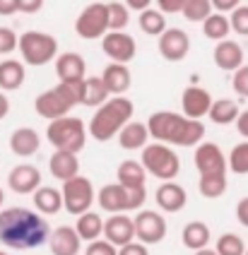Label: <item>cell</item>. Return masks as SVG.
Here are the masks:
<instances>
[{
  "label": "cell",
  "mask_w": 248,
  "mask_h": 255,
  "mask_svg": "<svg viewBox=\"0 0 248 255\" xmlns=\"http://www.w3.org/2000/svg\"><path fill=\"white\" fill-rule=\"evenodd\" d=\"M7 114H10V101H7V97L0 92V121H2Z\"/></svg>",
  "instance_id": "db71d44e"
},
{
  "label": "cell",
  "mask_w": 248,
  "mask_h": 255,
  "mask_svg": "<svg viewBox=\"0 0 248 255\" xmlns=\"http://www.w3.org/2000/svg\"><path fill=\"white\" fill-rule=\"evenodd\" d=\"M75 34L80 39H104L109 34V2H89L75 19Z\"/></svg>",
  "instance_id": "9c48e42d"
},
{
  "label": "cell",
  "mask_w": 248,
  "mask_h": 255,
  "mask_svg": "<svg viewBox=\"0 0 248 255\" xmlns=\"http://www.w3.org/2000/svg\"><path fill=\"white\" fill-rule=\"evenodd\" d=\"M193 255H217V251H212V248H205V251H198V253Z\"/></svg>",
  "instance_id": "11a10c76"
},
{
  "label": "cell",
  "mask_w": 248,
  "mask_h": 255,
  "mask_svg": "<svg viewBox=\"0 0 248 255\" xmlns=\"http://www.w3.org/2000/svg\"><path fill=\"white\" fill-rule=\"evenodd\" d=\"M181 14L188 22H200L203 24L205 19L212 14V2L210 0H186V7H183Z\"/></svg>",
  "instance_id": "f35d334b"
},
{
  "label": "cell",
  "mask_w": 248,
  "mask_h": 255,
  "mask_svg": "<svg viewBox=\"0 0 248 255\" xmlns=\"http://www.w3.org/2000/svg\"><path fill=\"white\" fill-rule=\"evenodd\" d=\"M56 89L65 97V101H68L70 106L82 104V97H85V82H58Z\"/></svg>",
  "instance_id": "ab89813d"
},
{
  "label": "cell",
  "mask_w": 248,
  "mask_h": 255,
  "mask_svg": "<svg viewBox=\"0 0 248 255\" xmlns=\"http://www.w3.org/2000/svg\"><path fill=\"white\" fill-rule=\"evenodd\" d=\"M104 239L116 248L132 243L135 241V219L128 214H111L109 219H104Z\"/></svg>",
  "instance_id": "4fadbf2b"
},
{
  "label": "cell",
  "mask_w": 248,
  "mask_h": 255,
  "mask_svg": "<svg viewBox=\"0 0 248 255\" xmlns=\"http://www.w3.org/2000/svg\"><path fill=\"white\" fill-rule=\"evenodd\" d=\"M147 142H149V130H147V123H140V121H130L128 126L118 132L121 149H128V152L145 149Z\"/></svg>",
  "instance_id": "484cf974"
},
{
  "label": "cell",
  "mask_w": 248,
  "mask_h": 255,
  "mask_svg": "<svg viewBox=\"0 0 248 255\" xmlns=\"http://www.w3.org/2000/svg\"><path fill=\"white\" fill-rule=\"evenodd\" d=\"M232 87L241 99H248V65H244V68H239V70L234 72Z\"/></svg>",
  "instance_id": "7bdbcfd3"
},
{
  "label": "cell",
  "mask_w": 248,
  "mask_h": 255,
  "mask_svg": "<svg viewBox=\"0 0 248 255\" xmlns=\"http://www.w3.org/2000/svg\"><path fill=\"white\" fill-rule=\"evenodd\" d=\"M75 231L80 236V241H99V236H104V219L97 212H87L82 217H77L75 222Z\"/></svg>",
  "instance_id": "f546056e"
},
{
  "label": "cell",
  "mask_w": 248,
  "mask_h": 255,
  "mask_svg": "<svg viewBox=\"0 0 248 255\" xmlns=\"http://www.w3.org/2000/svg\"><path fill=\"white\" fill-rule=\"evenodd\" d=\"M48 169H51V176L60 181V183H68L80 176V161H77V154L73 152H53L51 159H48Z\"/></svg>",
  "instance_id": "7402d4cb"
},
{
  "label": "cell",
  "mask_w": 248,
  "mask_h": 255,
  "mask_svg": "<svg viewBox=\"0 0 248 255\" xmlns=\"http://www.w3.org/2000/svg\"><path fill=\"white\" fill-rule=\"evenodd\" d=\"M118 255H149V248H147L145 243L132 241L128 246H123V248H118Z\"/></svg>",
  "instance_id": "bcb514c9"
},
{
  "label": "cell",
  "mask_w": 248,
  "mask_h": 255,
  "mask_svg": "<svg viewBox=\"0 0 248 255\" xmlns=\"http://www.w3.org/2000/svg\"><path fill=\"white\" fill-rule=\"evenodd\" d=\"M232 22V31H236L239 36H248V5H239L229 17Z\"/></svg>",
  "instance_id": "60d3db41"
},
{
  "label": "cell",
  "mask_w": 248,
  "mask_h": 255,
  "mask_svg": "<svg viewBox=\"0 0 248 255\" xmlns=\"http://www.w3.org/2000/svg\"><path fill=\"white\" fill-rule=\"evenodd\" d=\"M212 97L210 92L203 89V87H186L183 94H181V109H183V116L190 118V121H200L205 116H210V109H212Z\"/></svg>",
  "instance_id": "9a60e30c"
},
{
  "label": "cell",
  "mask_w": 248,
  "mask_h": 255,
  "mask_svg": "<svg viewBox=\"0 0 248 255\" xmlns=\"http://www.w3.org/2000/svg\"><path fill=\"white\" fill-rule=\"evenodd\" d=\"M236 130H239V135L244 140H248V111H241L239 121H236Z\"/></svg>",
  "instance_id": "816d5d0a"
},
{
  "label": "cell",
  "mask_w": 248,
  "mask_h": 255,
  "mask_svg": "<svg viewBox=\"0 0 248 255\" xmlns=\"http://www.w3.org/2000/svg\"><path fill=\"white\" fill-rule=\"evenodd\" d=\"M236 219H239V224H244L248 229V195L239 200V205H236Z\"/></svg>",
  "instance_id": "c3c4849f"
},
{
  "label": "cell",
  "mask_w": 248,
  "mask_h": 255,
  "mask_svg": "<svg viewBox=\"0 0 248 255\" xmlns=\"http://www.w3.org/2000/svg\"><path fill=\"white\" fill-rule=\"evenodd\" d=\"M19 12V0H0V14L10 17V14Z\"/></svg>",
  "instance_id": "f907efd6"
},
{
  "label": "cell",
  "mask_w": 248,
  "mask_h": 255,
  "mask_svg": "<svg viewBox=\"0 0 248 255\" xmlns=\"http://www.w3.org/2000/svg\"><path fill=\"white\" fill-rule=\"evenodd\" d=\"M140 29L145 31L147 36H161L164 31H166V17H164V12H159V10H145V12H140Z\"/></svg>",
  "instance_id": "836d02e7"
},
{
  "label": "cell",
  "mask_w": 248,
  "mask_h": 255,
  "mask_svg": "<svg viewBox=\"0 0 248 255\" xmlns=\"http://www.w3.org/2000/svg\"><path fill=\"white\" fill-rule=\"evenodd\" d=\"M85 255H118V248L116 246H111V243L106 241V239H99V241L89 243L87 251H85Z\"/></svg>",
  "instance_id": "ee69618b"
},
{
  "label": "cell",
  "mask_w": 248,
  "mask_h": 255,
  "mask_svg": "<svg viewBox=\"0 0 248 255\" xmlns=\"http://www.w3.org/2000/svg\"><path fill=\"white\" fill-rule=\"evenodd\" d=\"M130 22V10L125 2H109V31H123Z\"/></svg>",
  "instance_id": "8d00e7d4"
},
{
  "label": "cell",
  "mask_w": 248,
  "mask_h": 255,
  "mask_svg": "<svg viewBox=\"0 0 248 255\" xmlns=\"http://www.w3.org/2000/svg\"><path fill=\"white\" fill-rule=\"evenodd\" d=\"M7 185L17 195H34L41 188V171L34 164H19L7 173Z\"/></svg>",
  "instance_id": "2e32d148"
},
{
  "label": "cell",
  "mask_w": 248,
  "mask_h": 255,
  "mask_svg": "<svg viewBox=\"0 0 248 255\" xmlns=\"http://www.w3.org/2000/svg\"><path fill=\"white\" fill-rule=\"evenodd\" d=\"M195 169L200 173V178H205V176H227L229 161H227L219 144L203 142V144L195 147Z\"/></svg>",
  "instance_id": "8fae6325"
},
{
  "label": "cell",
  "mask_w": 248,
  "mask_h": 255,
  "mask_svg": "<svg viewBox=\"0 0 248 255\" xmlns=\"http://www.w3.org/2000/svg\"><path fill=\"white\" fill-rule=\"evenodd\" d=\"M56 75L60 82H85L87 80V63L80 53H60L56 58Z\"/></svg>",
  "instance_id": "ac0fdd59"
},
{
  "label": "cell",
  "mask_w": 248,
  "mask_h": 255,
  "mask_svg": "<svg viewBox=\"0 0 248 255\" xmlns=\"http://www.w3.org/2000/svg\"><path fill=\"white\" fill-rule=\"evenodd\" d=\"M2 202H5V193H2V188H0V210H2Z\"/></svg>",
  "instance_id": "9f6ffc18"
},
{
  "label": "cell",
  "mask_w": 248,
  "mask_h": 255,
  "mask_svg": "<svg viewBox=\"0 0 248 255\" xmlns=\"http://www.w3.org/2000/svg\"><path fill=\"white\" fill-rule=\"evenodd\" d=\"M19 48V36L10 27H0V56H10Z\"/></svg>",
  "instance_id": "b9f144b4"
},
{
  "label": "cell",
  "mask_w": 248,
  "mask_h": 255,
  "mask_svg": "<svg viewBox=\"0 0 248 255\" xmlns=\"http://www.w3.org/2000/svg\"><path fill=\"white\" fill-rule=\"evenodd\" d=\"M140 164L145 166L147 176H154V178H159L164 183L174 181L176 176L181 173V159L176 154V149L169 147V144H161V142L147 144L142 149Z\"/></svg>",
  "instance_id": "5b68a950"
},
{
  "label": "cell",
  "mask_w": 248,
  "mask_h": 255,
  "mask_svg": "<svg viewBox=\"0 0 248 255\" xmlns=\"http://www.w3.org/2000/svg\"><path fill=\"white\" fill-rule=\"evenodd\" d=\"M239 104L234 99H215L212 109H210V121L217 123V126H229V123H236L239 121Z\"/></svg>",
  "instance_id": "1f68e13d"
},
{
  "label": "cell",
  "mask_w": 248,
  "mask_h": 255,
  "mask_svg": "<svg viewBox=\"0 0 248 255\" xmlns=\"http://www.w3.org/2000/svg\"><path fill=\"white\" fill-rule=\"evenodd\" d=\"M80 236L75 227H58L51 231L48 248L53 255H80Z\"/></svg>",
  "instance_id": "603a6c76"
},
{
  "label": "cell",
  "mask_w": 248,
  "mask_h": 255,
  "mask_svg": "<svg viewBox=\"0 0 248 255\" xmlns=\"http://www.w3.org/2000/svg\"><path fill=\"white\" fill-rule=\"evenodd\" d=\"M102 82L109 89L111 97H123L132 85V75L128 65H118V63H109L102 72Z\"/></svg>",
  "instance_id": "ffe728a7"
},
{
  "label": "cell",
  "mask_w": 248,
  "mask_h": 255,
  "mask_svg": "<svg viewBox=\"0 0 248 255\" xmlns=\"http://www.w3.org/2000/svg\"><path fill=\"white\" fill-rule=\"evenodd\" d=\"M135 106L128 97H111L104 106H99L89 118L87 132L97 142H109L118 137V132L132 121Z\"/></svg>",
  "instance_id": "3957f363"
},
{
  "label": "cell",
  "mask_w": 248,
  "mask_h": 255,
  "mask_svg": "<svg viewBox=\"0 0 248 255\" xmlns=\"http://www.w3.org/2000/svg\"><path fill=\"white\" fill-rule=\"evenodd\" d=\"M135 219V239L145 246H154V243H161L166 239V219L164 214L154 212V210H140V212L132 217Z\"/></svg>",
  "instance_id": "30bf717a"
},
{
  "label": "cell",
  "mask_w": 248,
  "mask_h": 255,
  "mask_svg": "<svg viewBox=\"0 0 248 255\" xmlns=\"http://www.w3.org/2000/svg\"><path fill=\"white\" fill-rule=\"evenodd\" d=\"M31 202H34L36 212L41 214V217H53L63 207V193H60L58 188H53V185H41L31 195Z\"/></svg>",
  "instance_id": "d4e9b609"
},
{
  "label": "cell",
  "mask_w": 248,
  "mask_h": 255,
  "mask_svg": "<svg viewBox=\"0 0 248 255\" xmlns=\"http://www.w3.org/2000/svg\"><path fill=\"white\" fill-rule=\"evenodd\" d=\"M200 195L207 200H217L227 193V176H205L198 181Z\"/></svg>",
  "instance_id": "d590c367"
},
{
  "label": "cell",
  "mask_w": 248,
  "mask_h": 255,
  "mask_svg": "<svg viewBox=\"0 0 248 255\" xmlns=\"http://www.w3.org/2000/svg\"><path fill=\"white\" fill-rule=\"evenodd\" d=\"M239 5H241L239 0H215L212 2V10H219V14H224V12H234Z\"/></svg>",
  "instance_id": "7dc6e473"
},
{
  "label": "cell",
  "mask_w": 248,
  "mask_h": 255,
  "mask_svg": "<svg viewBox=\"0 0 248 255\" xmlns=\"http://www.w3.org/2000/svg\"><path fill=\"white\" fill-rule=\"evenodd\" d=\"M0 255H10V253H7V251H2V248H0Z\"/></svg>",
  "instance_id": "6f0895ef"
},
{
  "label": "cell",
  "mask_w": 248,
  "mask_h": 255,
  "mask_svg": "<svg viewBox=\"0 0 248 255\" xmlns=\"http://www.w3.org/2000/svg\"><path fill=\"white\" fill-rule=\"evenodd\" d=\"M27 80V70L22 60H0V92H15L24 85Z\"/></svg>",
  "instance_id": "4316f807"
},
{
  "label": "cell",
  "mask_w": 248,
  "mask_h": 255,
  "mask_svg": "<svg viewBox=\"0 0 248 255\" xmlns=\"http://www.w3.org/2000/svg\"><path fill=\"white\" fill-rule=\"evenodd\" d=\"M186 0H157V10L159 12H183Z\"/></svg>",
  "instance_id": "f6af8a7d"
},
{
  "label": "cell",
  "mask_w": 248,
  "mask_h": 255,
  "mask_svg": "<svg viewBox=\"0 0 248 255\" xmlns=\"http://www.w3.org/2000/svg\"><path fill=\"white\" fill-rule=\"evenodd\" d=\"M111 99L109 89L104 87L102 77H87L85 80V97H82V104L85 106H92V109H99L106 101Z\"/></svg>",
  "instance_id": "d6a6232c"
},
{
  "label": "cell",
  "mask_w": 248,
  "mask_h": 255,
  "mask_svg": "<svg viewBox=\"0 0 248 255\" xmlns=\"http://www.w3.org/2000/svg\"><path fill=\"white\" fill-rule=\"evenodd\" d=\"M125 5H128V10H140V12H145V10L152 7V0H128Z\"/></svg>",
  "instance_id": "f5cc1de1"
},
{
  "label": "cell",
  "mask_w": 248,
  "mask_h": 255,
  "mask_svg": "<svg viewBox=\"0 0 248 255\" xmlns=\"http://www.w3.org/2000/svg\"><path fill=\"white\" fill-rule=\"evenodd\" d=\"M159 53L169 63H181L190 53V36L183 29H166L159 36Z\"/></svg>",
  "instance_id": "5bb4252c"
},
{
  "label": "cell",
  "mask_w": 248,
  "mask_h": 255,
  "mask_svg": "<svg viewBox=\"0 0 248 255\" xmlns=\"http://www.w3.org/2000/svg\"><path fill=\"white\" fill-rule=\"evenodd\" d=\"M87 126L75 118V116H65V118H58L53 123H48L46 128V140L53 144L56 152H73V154H80L87 144Z\"/></svg>",
  "instance_id": "277c9868"
},
{
  "label": "cell",
  "mask_w": 248,
  "mask_h": 255,
  "mask_svg": "<svg viewBox=\"0 0 248 255\" xmlns=\"http://www.w3.org/2000/svg\"><path fill=\"white\" fill-rule=\"evenodd\" d=\"M227 161H229V171L239 173V176H246L248 173V140L234 144V149L229 152Z\"/></svg>",
  "instance_id": "74e56055"
},
{
  "label": "cell",
  "mask_w": 248,
  "mask_h": 255,
  "mask_svg": "<svg viewBox=\"0 0 248 255\" xmlns=\"http://www.w3.org/2000/svg\"><path fill=\"white\" fill-rule=\"evenodd\" d=\"M181 241H183V246L188 248V251H193V253H198V251H205L207 246H210V241H212V234H210V227L205 224V222H188L186 227H183V231H181Z\"/></svg>",
  "instance_id": "83f0119b"
},
{
  "label": "cell",
  "mask_w": 248,
  "mask_h": 255,
  "mask_svg": "<svg viewBox=\"0 0 248 255\" xmlns=\"http://www.w3.org/2000/svg\"><path fill=\"white\" fill-rule=\"evenodd\" d=\"M51 227L39 212L27 207L0 210V243L12 251H34L48 243Z\"/></svg>",
  "instance_id": "6da1fadb"
},
{
  "label": "cell",
  "mask_w": 248,
  "mask_h": 255,
  "mask_svg": "<svg viewBox=\"0 0 248 255\" xmlns=\"http://www.w3.org/2000/svg\"><path fill=\"white\" fill-rule=\"evenodd\" d=\"M34 109H36V114L41 116V118H46L48 123H53V121H58V118L70 116V109H73V106H70V104L65 101V97L53 87V89H48V92L36 97Z\"/></svg>",
  "instance_id": "e0dca14e"
},
{
  "label": "cell",
  "mask_w": 248,
  "mask_h": 255,
  "mask_svg": "<svg viewBox=\"0 0 248 255\" xmlns=\"http://www.w3.org/2000/svg\"><path fill=\"white\" fill-rule=\"evenodd\" d=\"M246 255H248V251H246Z\"/></svg>",
  "instance_id": "680465c9"
},
{
  "label": "cell",
  "mask_w": 248,
  "mask_h": 255,
  "mask_svg": "<svg viewBox=\"0 0 248 255\" xmlns=\"http://www.w3.org/2000/svg\"><path fill=\"white\" fill-rule=\"evenodd\" d=\"M118 183L123 185V188H132V190L145 188V183H147L145 166H142L140 161H135V159L121 161V164H118Z\"/></svg>",
  "instance_id": "f1b7e54d"
},
{
  "label": "cell",
  "mask_w": 248,
  "mask_h": 255,
  "mask_svg": "<svg viewBox=\"0 0 248 255\" xmlns=\"http://www.w3.org/2000/svg\"><path fill=\"white\" fill-rule=\"evenodd\" d=\"M157 207H159L161 212H181L183 207H186V202H188V193H186V188L183 185L174 183V181H169V183H161L157 188Z\"/></svg>",
  "instance_id": "d6986e66"
},
{
  "label": "cell",
  "mask_w": 248,
  "mask_h": 255,
  "mask_svg": "<svg viewBox=\"0 0 248 255\" xmlns=\"http://www.w3.org/2000/svg\"><path fill=\"white\" fill-rule=\"evenodd\" d=\"M149 137L161 144H176V147H195L203 144L205 126L200 121H190L183 114L174 111H157L147 121Z\"/></svg>",
  "instance_id": "7a4b0ae2"
},
{
  "label": "cell",
  "mask_w": 248,
  "mask_h": 255,
  "mask_svg": "<svg viewBox=\"0 0 248 255\" xmlns=\"http://www.w3.org/2000/svg\"><path fill=\"white\" fill-rule=\"evenodd\" d=\"M39 147H41V137L34 128H17L10 135V149H12V154L22 156V159L34 156L39 152Z\"/></svg>",
  "instance_id": "cb8c5ba5"
},
{
  "label": "cell",
  "mask_w": 248,
  "mask_h": 255,
  "mask_svg": "<svg viewBox=\"0 0 248 255\" xmlns=\"http://www.w3.org/2000/svg\"><path fill=\"white\" fill-rule=\"evenodd\" d=\"M44 7V0H19V12L34 14Z\"/></svg>",
  "instance_id": "681fc988"
},
{
  "label": "cell",
  "mask_w": 248,
  "mask_h": 255,
  "mask_svg": "<svg viewBox=\"0 0 248 255\" xmlns=\"http://www.w3.org/2000/svg\"><path fill=\"white\" fill-rule=\"evenodd\" d=\"M102 51L111 58V63L128 65L132 58H135V53H137V43L125 31H109L102 39Z\"/></svg>",
  "instance_id": "7c38bea8"
},
{
  "label": "cell",
  "mask_w": 248,
  "mask_h": 255,
  "mask_svg": "<svg viewBox=\"0 0 248 255\" xmlns=\"http://www.w3.org/2000/svg\"><path fill=\"white\" fill-rule=\"evenodd\" d=\"M63 193V210L73 217H82V214L92 212V205L97 200V190L87 176H77L73 181L60 185Z\"/></svg>",
  "instance_id": "ba28073f"
},
{
  "label": "cell",
  "mask_w": 248,
  "mask_h": 255,
  "mask_svg": "<svg viewBox=\"0 0 248 255\" xmlns=\"http://www.w3.org/2000/svg\"><path fill=\"white\" fill-rule=\"evenodd\" d=\"M229 31H232V22H229L227 14L212 12L203 22V34L210 41H217V43L227 41V39H229Z\"/></svg>",
  "instance_id": "4dcf8cb0"
},
{
  "label": "cell",
  "mask_w": 248,
  "mask_h": 255,
  "mask_svg": "<svg viewBox=\"0 0 248 255\" xmlns=\"http://www.w3.org/2000/svg\"><path fill=\"white\" fill-rule=\"evenodd\" d=\"M147 188H123L121 183H106L99 190V207L109 214H128L145 205Z\"/></svg>",
  "instance_id": "8992f818"
},
{
  "label": "cell",
  "mask_w": 248,
  "mask_h": 255,
  "mask_svg": "<svg viewBox=\"0 0 248 255\" xmlns=\"http://www.w3.org/2000/svg\"><path fill=\"white\" fill-rule=\"evenodd\" d=\"M215 251L217 255H246V243L244 239L239 236V234H232V231H227V234H222L215 243Z\"/></svg>",
  "instance_id": "e575fe53"
},
{
  "label": "cell",
  "mask_w": 248,
  "mask_h": 255,
  "mask_svg": "<svg viewBox=\"0 0 248 255\" xmlns=\"http://www.w3.org/2000/svg\"><path fill=\"white\" fill-rule=\"evenodd\" d=\"M17 51L22 53V60L27 65L41 68L58 58V41H56V36H51L46 31H24L19 36Z\"/></svg>",
  "instance_id": "52a82bcc"
},
{
  "label": "cell",
  "mask_w": 248,
  "mask_h": 255,
  "mask_svg": "<svg viewBox=\"0 0 248 255\" xmlns=\"http://www.w3.org/2000/svg\"><path fill=\"white\" fill-rule=\"evenodd\" d=\"M212 58H215V65L224 72H236L239 68H244V48L232 39L217 43Z\"/></svg>",
  "instance_id": "44dd1931"
}]
</instances>
